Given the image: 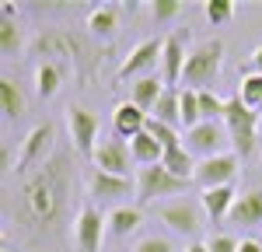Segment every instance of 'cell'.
Listing matches in <instances>:
<instances>
[{
	"instance_id": "obj_1",
	"label": "cell",
	"mask_w": 262,
	"mask_h": 252,
	"mask_svg": "<svg viewBox=\"0 0 262 252\" xmlns=\"http://www.w3.org/2000/svg\"><path fill=\"white\" fill-rule=\"evenodd\" d=\"M14 217L32 231H53L70 207V154L56 151L46 165L28 172L14 193Z\"/></svg>"
},
{
	"instance_id": "obj_2",
	"label": "cell",
	"mask_w": 262,
	"mask_h": 252,
	"mask_svg": "<svg viewBox=\"0 0 262 252\" xmlns=\"http://www.w3.org/2000/svg\"><path fill=\"white\" fill-rule=\"evenodd\" d=\"M32 53L39 56V63H74L81 81H91L98 60H105L84 35H74L70 28H46L32 39Z\"/></svg>"
},
{
	"instance_id": "obj_3",
	"label": "cell",
	"mask_w": 262,
	"mask_h": 252,
	"mask_svg": "<svg viewBox=\"0 0 262 252\" xmlns=\"http://www.w3.org/2000/svg\"><path fill=\"white\" fill-rule=\"evenodd\" d=\"M224 67V42L221 39H203L189 49V60L182 70V84L192 91H210V84L221 77Z\"/></svg>"
},
{
	"instance_id": "obj_4",
	"label": "cell",
	"mask_w": 262,
	"mask_h": 252,
	"mask_svg": "<svg viewBox=\"0 0 262 252\" xmlns=\"http://www.w3.org/2000/svg\"><path fill=\"white\" fill-rule=\"evenodd\" d=\"M224 126L231 133V147L238 158H252L255 147H259V109H248L242 102V95L234 91L227 98V109H224Z\"/></svg>"
},
{
	"instance_id": "obj_5",
	"label": "cell",
	"mask_w": 262,
	"mask_h": 252,
	"mask_svg": "<svg viewBox=\"0 0 262 252\" xmlns=\"http://www.w3.org/2000/svg\"><path fill=\"white\" fill-rule=\"evenodd\" d=\"M158 217H161L175 235H185V238H196V235L203 231V224H206V210H203V203L200 200H185V196L161 203V207H158Z\"/></svg>"
},
{
	"instance_id": "obj_6",
	"label": "cell",
	"mask_w": 262,
	"mask_h": 252,
	"mask_svg": "<svg viewBox=\"0 0 262 252\" xmlns=\"http://www.w3.org/2000/svg\"><path fill=\"white\" fill-rule=\"evenodd\" d=\"M231 144V133H227V126L224 123H200L192 126V130H185V140L182 147L192 154V158H217V154H227L224 147Z\"/></svg>"
},
{
	"instance_id": "obj_7",
	"label": "cell",
	"mask_w": 262,
	"mask_h": 252,
	"mask_svg": "<svg viewBox=\"0 0 262 252\" xmlns=\"http://www.w3.org/2000/svg\"><path fill=\"white\" fill-rule=\"evenodd\" d=\"M189 182L175 179L164 165H150V168H140V179H137V200L140 203H154V200H164V196H175L185 193Z\"/></svg>"
},
{
	"instance_id": "obj_8",
	"label": "cell",
	"mask_w": 262,
	"mask_h": 252,
	"mask_svg": "<svg viewBox=\"0 0 262 252\" xmlns=\"http://www.w3.org/2000/svg\"><path fill=\"white\" fill-rule=\"evenodd\" d=\"M53 144H56V126H53V123L32 126V130L25 133V140H21L18 172H28V168H35V165H46V161L56 154V151H53Z\"/></svg>"
},
{
	"instance_id": "obj_9",
	"label": "cell",
	"mask_w": 262,
	"mask_h": 252,
	"mask_svg": "<svg viewBox=\"0 0 262 252\" xmlns=\"http://www.w3.org/2000/svg\"><path fill=\"white\" fill-rule=\"evenodd\" d=\"M238 154L234 151H227V154H217V158H203L200 165H196V175H192V182L206 193V189H221V186H231L234 182V175H238Z\"/></svg>"
},
{
	"instance_id": "obj_10",
	"label": "cell",
	"mask_w": 262,
	"mask_h": 252,
	"mask_svg": "<svg viewBox=\"0 0 262 252\" xmlns=\"http://www.w3.org/2000/svg\"><path fill=\"white\" fill-rule=\"evenodd\" d=\"M108 231V221L101 217V210L95 203H84L74 217V242L81 252H98L101 249V238Z\"/></svg>"
},
{
	"instance_id": "obj_11",
	"label": "cell",
	"mask_w": 262,
	"mask_h": 252,
	"mask_svg": "<svg viewBox=\"0 0 262 252\" xmlns=\"http://www.w3.org/2000/svg\"><path fill=\"white\" fill-rule=\"evenodd\" d=\"M67 130H70L74 147L91 158L95 147H98V116L91 109H84V105H70L67 109Z\"/></svg>"
},
{
	"instance_id": "obj_12",
	"label": "cell",
	"mask_w": 262,
	"mask_h": 252,
	"mask_svg": "<svg viewBox=\"0 0 262 252\" xmlns=\"http://www.w3.org/2000/svg\"><path fill=\"white\" fill-rule=\"evenodd\" d=\"M91 161H95V168L108 172V175H122V179H129L133 151H129V144H126L122 137H108V140H101V144L95 147Z\"/></svg>"
},
{
	"instance_id": "obj_13",
	"label": "cell",
	"mask_w": 262,
	"mask_h": 252,
	"mask_svg": "<svg viewBox=\"0 0 262 252\" xmlns=\"http://www.w3.org/2000/svg\"><path fill=\"white\" fill-rule=\"evenodd\" d=\"M161 49H164V42L143 39L140 46H133V49H129V56L119 63L116 77H119V81H129V77H147V70L161 63Z\"/></svg>"
},
{
	"instance_id": "obj_14",
	"label": "cell",
	"mask_w": 262,
	"mask_h": 252,
	"mask_svg": "<svg viewBox=\"0 0 262 252\" xmlns=\"http://www.w3.org/2000/svg\"><path fill=\"white\" fill-rule=\"evenodd\" d=\"M133 189L137 186L122 175H108L101 168L88 172V196H95V200H126V196H133Z\"/></svg>"
},
{
	"instance_id": "obj_15",
	"label": "cell",
	"mask_w": 262,
	"mask_h": 252,
	"mask_svg": "<svg viewBox=\"0 0 262 252\" xmlns=\"http://www.w3.org/2000/svg\"><path fill=\"white\" fill-rule=\"evenodd\" d=\"M161 49V81L164 88H175L182 84V70H185V60H189V53H185V46H182L179 35H168Z\"/></svg>"
},
{
	"instance_id": "obj_16",
	"label": "cell",
	"mask_w": 262,
	"mask_h": 252,
	"mask_svg": "<svg viewBox=\"0 0 262 252\" xmlns=\"http://www.w3.org/2000/svg\"><path fill=\"white\" fill-rule=\"evenodd\" d=\"M147 112L143 109H137L133 102H119L116 109H112V126H116V137H122V140H133V137H140L143 130H147Z\"/></svg>"
},
{
	"instance_id": "obj_17",
	"label": "cell",
	"mask_w": 262,
	"mask_h": 252,
	"mask_svg": "<svg viewBox=\"0 0 262 252\" xmlns=\"http://www.w3.org/2000/svg\"><path fill=\"white\" fill-rule=\"evenodd\" d=\"M227 221H231V224H242V228H262V189L242 193Z\"/></svg>"
},
{
	"instance_id": "obj_18",
	"label": "cell",
	"mask_w": 262,
	"mask_h": 252,
	"mask_svg": "<svg viewBox=\"0 0 262 252\" xmlns=\"http://www.w3.org/2000/svg\"><path fill=\"white\" fill-rule=\"evenodd\" d=\"M200 203L206 210V221H221V217H231V210L238 203V193H234V186L206 189V193H200Z\"/></svg>"
},
{
	"instance_id": "obj_19",
	"label": "cell",
	"mask_w": 262,
	"mask_h": 252,
	"mask_svg": "<svg viewBox=\"0 0 262 252\" xmlns=\"http://www.w3.org/2000/svg\"><path fill=\"white\" fill-rule=\"evenodd\" d=\"M164 95V81H158L154 74H147V77H137V81L129 84V102L137 105V109H143L147 116L154 112V105H158V98Z\"/></svg>"
},
{
	"instance_id": "obj_20",
	"label": "cell",
	"mask_w": 262,
	"mask_h": 252,
	"mask_svg": "<svg viewBox=\"0 0 262 252\" xmlns=\"http://www.w3.org/2000/svg\"><path fill=\"white\" fill-rule=\"evenodd\" d=\"M108 235H116V238H129L133 231L143 224V210L140 207H129V203H119V207L108 210Z\"/></svg>"
},
{
	"instance_id": "obj_21",
	"label": "cell",
	"mask_w": 262,
	"mask_h": 252,
	"mask_svg": "<svg viewBox=\"0 0 262 252\" xmlns=\"http://www.w3.org/2000/svg\"><path fill=\"white\" fill-rule=\"evenodd\" d=\"M88 32L98 35V39H112L119 32V7L116 4H101L88 14Z\"/></svg>"
},
{
	"instance_id": "obj_22",
	"label": "cell",
	"mask_w": 262,
	"mask_h": 252,
	"mask_svg": "<svg viewBox=\"0 0 262 252\" xmlns=\"http://www.w3.org/2000/svg\"><path fill=\"white\" fill-rule=\"evenodd\" d=\"M182 91L179 88H164V95L158 98V105H154V112H150V119H158V123H168L179 130L182 126Z\"/></svg>"
},
{
	"instance_id": "obj_23",
	"label": "cell",
	"mask_w": 262,
	"mask_h": 252,
	"mask_svg": "<svg viewBox=\"0 0 262 252\" xmlns=\"http://www.w3.org/2000/svg\"><path fill=\"white\" fill-rule=\"evenodd\" d=\"M161 165L175 175V179H182V182H192V175H196V158L185 151V147H171V151H164V158H161Z\"/></svg>"
},
{
	"instance_id": "obj_24",
	"label": "cell",
	"mask_w": 262,
	"mask_h": 252,
	"mask_svg": "<svg viewBox=\"0 0 262 252\" xmlns=\"http://www.w3.org/2000/svg\"><path fill=\"white\" fill-rule=\"evenodd\" d=\"M129 151H133V161L137 165H143V168H150V165H161V158H164V147L143 130L140 137H133L129 140Z\"/></svg>"
},
{
	"instance_id": "obj_25",
	"label": "cell",
	"mask_w": 262,
	"mask_h": 252,
	"mask_svg": "<svg viewBox=\"0 0 262 252\" xmlns=\"http://www.w3.org/2000/svg\"><path fill=\"white\" fill-rule=\"evenodd\" d=\"M63 84V63H39L35 67V91L39 98H53Z\"/></svg>"
},
{
	"instance_id": "obj_26",
	"label": "cell",
	"mask_w": 262,
	"mask_h": 252,
	"mask_svg": "<svg viewBox=\"0 0 262 252\" xmlns=\"http://www.w3.org/2000/svg\"><path fill=\"white\" fill-rule=\"evenodd\" d=\"M0 105H4V119L25 116V95L14 84V77H0Z\"/></svg>"
},
{
	"instance_id": "obj_27",
	"label": "cell",
	"mask_w": 262,
	"mask_h": 252,
	"mask_svg": "<svg viewBox=\"0 0 262 252\" xmlns=\"http://www.w3.org/2000/svg\"><path fill=\"white\" fill-rule=\"evenodd\" d=\"M182 91V126L185 130H192V126L203 123V112H200V91H192V88H179Z\"/></svg>"
},
{
	"instance_id": "obj_28",
	"label": "cell",
	"mask_w": 262,
	"mask_h": 252,
	"mask_svg": "<svg viewBox=\"0 0 262 252\" xmlns=\"http://www.w3.org/2000/svg\"><path fill=\"white\" fill-rule=\"evenodd\" d=\"M21 46H25V35H21L18 21H0V53L4 56H18Z\"/></svg>"
},
{
	"instance_id": "obj_29",
	"label": "cell",
	"mask_w": 262,
	"mask_h": 252,
	"mask_svg": "<svg viewBox=\"0 0 262 252\" xmlns=\"http://www.w3.org/2000/svg\"><path fill=\"white\" fill-rule=\"evenodd\" d=\"M238 95H242V102L248 105V109H259L262 105V74L248 70L242 77V84H238Z\"/></svg>"
},
{
	"instance_id": "obj_30",
	"label": "cell",
	"mask_w": 262,
	"mask_h": 252,
	"mask_svg": "<svg viewBox=\"0 0 262 252\" xmlns=\"http://www.w3.org/2000/svg\"><path fill=\"white\" fill-rule=\"evenodd\" d=\"M147 133H150V137H154V140H158L164 151H171V147H182V140H185L179 130H175V126L158 123V119H147Z\"/></svg>"
},
{
	"instance_id": "obj_31",
	"label": "cell",
	"mask_w": 262,
	"mask_h": 252,
	"mask_svg": "<svg viewBox=\"0 0 262 252\" xmlns=\"http://www.w3.org/2000/svg\"><path fill=\"white\" fill-rule=\"evenodd\" d=\"M203 14H206L210 25H227V21L234 18V4H231V0H206Z\"/></svg>"
},
{
	"instance_id": "obj_32",
	"label": "cell",
	"mask_w": 262,
	"mask_h": 252,
	"mask_svg": "<svg viewBox=\"0 0 262 252\" xmlns=\"http://www.w3.org/2000/svg\"><path fill=\"white\" fill-rule=\"evenodd\" d=\"M179 11H182L179 0H154V4H150V18L154 21H171Z\"/></svg>"
},
{
	"instance_id": "obj_33",
	"label": "cell",
	"mask_w": 262,
	"mask_h": 252,
	"mask_svg": "<svg viewBox=\"0 0 262 252\" xmlns=\"http://www.w3.org/2000/svg\"><path fill=\"white\" fill-rule=\"evenodd\" d=\"M133 252H175V245H171L168 238H158V235H150V238H140Z\"/></svg>"
},
{
	"instance_id": "obj_34",
	"label": "cell",
	"mask_w": 262,
	"mask_h": 252,
	"mask_svg": "<svg viewBox=\"0 0 262 252\" xmlns=\"http://www.w3.org/2000/svg\"><path fill=\"white\" fill-rule=\"evenodd\" d=\"M206 245H210V252H238L242 242H238V238H231V235H213Z\"/></svg>"
},
{
	"instance_id": "obj_35",
	"label": "cell",
	"mask_w": 262,
	"mask_h": 252,
	"mask_svg": "<svg viewBox=\"0 0 262 252\" xmlns=\"http://www.w3.org/2000/svg\"><path fill=\"white\" fill-rule=\"evenodd\" d=\"M248 63H252V70H255V74H262V46H255V49H252Z\"/></svg>"
},
{
	"instance_id": "obj_36",
	"label": "cell",
	"mask_w": 262,
	"mask_h": 252,
	"mask_svg": "<svg viewBox=\"0 0 262 252\" xmlns=\"http://www.w3.org/2000/svg\"><path fill=\"white\" fill-rule=\"evenodd\" d=\"M238 252H262V242H255V238H242Z\"/></svg>"
},
{
	"instance_id": "obj_37",
	"label": "cell",
	"mask_w": 262,
	"mask_h": 252,
	"mask_svg": "<svg viewBox=\"0 0 262 252\" xmlns=\"http://www.w3.org/2000/svg\"><path fill=\"white\" fill-rule=\"evenodd\" d=\"M0 11H4V21H14V14H18V7H14V4H11V0H7V4H4V7H0Z\"/></svg>"
},
{
	"instance_id": "obj_38",
	"label": "cell",
	"mask_w": 262,
	"mask_h": 252,
	"mask_svg": "<svg viewBox=\"0 0 262 252\" xmlns=\"http://www.w3.org/2000/svg\"><path fill=\"white\" fill-rule=\"evenodd\" d=\"M185 252H210V245H206V242H192Z\"/></svg>"
},
{
	"instance_id": "obj_39",
	"label": "cell",
	"mask_w": 262,
	"mask_h": 252,
	"mask_svg": "<svg viewBox=\"0 0 262 252\" xmlns=\"http://www.w3.org/2000/svg\"><path fill=\"white\" fill-rule=\"evenodd\" d=\"M259 112H262V105H259Z\"/></svg>"
}]
</instances>
